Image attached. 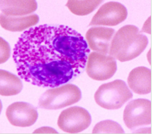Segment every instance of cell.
<instances>
[{"label": "cell", "mask_w": 152, "mask_h": 134, "mask_svg": "<svg viewBox=\"0 0 152 134\" xmlns=\"http://www.w3.org/2000/svg\"><path fill=\"white\" fill-rule=\"evenodd\" d=\"M89 52L87 43L75 30L42 25L20 35L13 58L18 75L25 81L55 87L82 72Z\"/></svg>", "instance_id": "cell-1"}, {"label": "cell", "mask_w": 152, "mask_h": 134, "mask_svg": "<svg viewBox=\"0 0 152 134\" xmlns=\"http://www.w3.org/2000/svg\"><path fill=\"white\" fill-rule=\"evenodd\" d=\"M148 44L147 37L141 33L137 27L128 25L115 34L109 54L120 61L125 62L137 58Z\"/></svg>", "instance_id": "cell-2"}, {"label": "cell", "mask_w": 152, "mask_h": 134, "mask_svg": "<svg viewBox=\"0 0 152 134\" xmlns=\"http://www.w3.org/2000/svg\"><path fill=\"white\" fill-rule=\"evenodd\" d=\"M132 97V92L121 80L103 84L94 94L96 104L107 110L119 109Z\"/></svg>", "instance_id": "cell-3"}, {"label": "cell", "mask_w": 152, "mask_h": 134, "mask_svg": "<svg viewBox=\"0 0 152 134\" xmlns=\"http://www.w3.org/2000/svg\"><path fill=\"white\" fill-rule=\"evenodd\" d=\"M81 98L80 90L76 85L67 84L47 90L40 96L39 106L47 110H58L77 103Z\"/></svg>", "instance_id": "cell-4"}, {"label": "cell", "mask_w": 152, "mask_h": 134, "mask_svg": "<svg viewBox=\"0 0 152 134\" xmlns=\"http://www.w3.org/2000/svg\"><path fill=\"white\" fill-rule=\"evenodd\" d=\"M91 122V116L87 110L82 107L73 106L61 112L57 124L64 132L78 133L87 129Z\"/></svg>", "instance_id": "cell-5"}, {"label": "cell", "mask_w": 152, "mask_h": 134, "mask_svg": "<svg viewBox=\"0 0 152 134\" xmlns=\"http://www.w3.org/2000/svg\"><path fill=\"white\" fill-rule=\"evenodd\" d=\"M86 72L88 76L96 81L107 80L116 71V62L112 56L92 52L87 58Z\"/></svg>", "instance_id": "cell-6"}, {"label": "cell", "mask_w": 152, "mask_h": 134, "mask_svg": "<svg viewBox=\"0 0 152 134\" xmlns=\"http://www.w3.org/2000/svg\"><path fill=\"white\" fill-rule=\"evenodd\" d=\"M151 102L146 99L132 100L126 106L123 120L127 127L135 129L151 124Z\"/></svg>", "instance_id": "cell-7"}, {"label": "cell", "mask_w": 152, "mask_h": 134, "mask_svg": "<svg viewBox=\"0 0 152 134\" xmlns=\"http://www.w3.org/2000/svg\"><path fill=\"white\" fill-rule=\"evenodd\" d=\"M128 15L123 5L116 2H109L102 5L90 23V26L103 25L114 26L125 20Z\"/></svg>", "instance_id": "cell-8"}, {"label": "cell", "mask_w": 152, "mask_h": 134, "mask_svg": "<svg viewBox=\"0 0 152 134\" xmlns=\"http://www.w3.org/2000/svg\"><path fill=\"white\" fill-rule=\"evenodd\" d=\"M6 116L12 125L20 127H29L36 122L38 113L28 103L18 102L12 103L7 108Z\"/></svg>", "instance_id": "cell-9"}, {"label": "cell", "mask_w": 152, "mask_h": 134, "mask_svg": "<svg viewBox=\"0 0 152 134\" xmlns=\"http://www.w3.org/2000/svg\"><path fill=\"white\" fill-rule=\"evenodd\" d=\"M115 31L111 28L93 27L88 31L86 38L90 48L99 54L107 55L109 52Z\"/></svg>", "instance_id": "cell-10"}, {"label": "cell", "mask_w": 152, "mask_h": 134, "mask_svg": "<svg viewBox=\"0 0 152 134\" xmlns=\"http://www.w3.org/2000/svg\"><path fill=\"white\" fill-rule=\"evenodd\" d=\"M129 87L140 95L151 92V71L144 67H137L131 71L128 78Z\"/></svg>", "instance_id": "cell-11"}, {"label": "cell", "mask_w": 152, "mask_h": 134, "mask_svg": "<svg viewBox=\"0 0 152 134\" xmlns=\"http://www.w3.org/2000/svg\"><path fill=\"white\" fill-rule=\"evenodd\" d=\"M0 4L1 12L7 16L29 15L37 7L35 1L1 0Z\"/></svg>", "instance_id": "cell-12"}, {"label": "cell", "mask_w": 152, "mask_h": 134, "mask_svg": "<svg viewBox=\"0 0 152 134\" xmlns=\"http://www.w3.org/2000/svg\"><path fill=\"white\" fill-rule=\"evenodd\" d=\"M39 17L36 14L23 17H11L1 15V25L4 29L11 31H21L38 23Z\"/></svg>", "instance_id": "cell-13"}, {"label": "cell", "mask_w": 152, "mask_h": 134, "mask_svg": "<svg viewBox=\"0 0 152 134\" xmlns=\"http://www.w3.org/2000/svg\"><path fill=\"white\" fill-rule=\"evenodd\" d=\"M0 94L12 96L18 94L22 90V83L18 77L9 72L1 70Z\"/></svg>", "instance_id": "cell-14"}, {"label": "cell", "mask_w": 152, "mask_h": 134, "mask_svg": "<svg viewBox=\"0 0 152 134\" xmlns=\"http://www.w3.org/2000/svg\"><path fill=\"white\" fill-rule=\"evenodd\" d=\"M102 1H68L66 7L76 15H87L99 6Z\"/></svg>", "instance_id": "cell-15"}, {"label": "cell", "mask_w": 152, "mask_h": 134, "mask_svg": "<svg viewBox=\"0 0 152 134\" xmlns=\"http://www.w3.org/2000/svg\"><path fill=\"white\" fill-rule=\"evenodd\" d=\"M124 132L118 123L114 121L107 120L98 123L94 126L92 133H115L122 134Z\"/></svg>", "instance_id": "cell-16"}, {"label": "cell", "mask_w": 152, "mask_h": 134, "mask_svg": "<svg viewBox=\"0 0 152 134\" xmlns=\"http://www.w3.org/2000/svg\"><path fill=\"white\" fill-rule=\"evenodd\" d=\"M10 56V48L9 44L1 38V63L6 62Z\"/></svg>", "instance_id": "cell-17"}]
</instances>
